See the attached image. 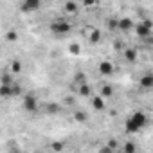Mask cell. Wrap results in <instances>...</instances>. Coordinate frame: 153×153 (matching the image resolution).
<instances>
[{"label":"cell","mask_w":153,"mask_h":153,"mask_svg":"<svg viewBox=\"0 0 153 153\" xmlns=\"http://www.w3.org/2000/svg\"><path fill=\"white\" fill-rule=\"evenodd\" d=\"M148 124V114H144L142 110H135L128 115L126 119V124H124V130L126 133H139L144 126Z\"/></svg>","instance_id":"1"},{"label":"cell","mask_w":153,"mask_h":153,"mask_svg":"<svg viewBox=\"0 0 153 153\" xmlns=\"http://www.w3.org/2000/svg\"><path fill=\"white\" fill-rule=\"evenodd\" d=\"M49 29H51V33H52L54 36H65V34H68V33L72 31V25H70L67 20H54V22L49 25Z\"/></svg>","instance_id":"2"},{"label":"cell","mask_w":153,"mask_h":153,"mask_svg":"<svg viewBox=\"0 0 153 153\" xmlns=\"http://www.w3.org/2000/svg\"><path fill=\"white\" fill-rule=\"evenodd\" d=\"M133 29H135V34L139 38H149V34L153 31V24H151V20H140L135 24Z\"/></svg>","instance_id":"3"},{"label":"cell","mask_w":153,"mask_h":153,"mask_svg":"<svg viewBox=\"0 0 153 153\" xmlns=\"http://www.w3.org/2000/svg\"><path fill=\"white\" fill-rule=\"evenodd\" d=\"M139 85L144 90H153V72H144L139 79Z\"/></svg>","instance_id":"4"},{"label":"cell","mask_w":153,"mask_h":153,"mask_svg":"<svg viewBox=\"0 0 153 153\" xmlns=\"http://www.w3.org/2000/svg\"><path fill=\"white\" fill-rule=\"evenodd\" d=\"M24 108H25L27 112H36V110H38V99H36L34 96L25 94V96H24Z\"/></svg>","instance_id":"5"},{"label":"cell","mask_w":153,"mask_h":153,"mask_svg":"<svg viewBox=\"0 0 153 153\" xmlns=\"http://www.w3.org/2000/svg\"><path fill=\"white\" fill-rule=\"evenodd\" d=\"M42 6V0H24L22 2V9L24 11H36Z\"/></svg>","instance_id":"6"},{"label":"cell","mask_w":153,"mask_h":153,"mask_svg":"<svg viewBox=\"0 0 153 153\" xmlns=\"http://www.w3.org/2000/svg\"><path fill=\"white\" fill-rule=\"evenodd\" d=\"M99 72H101V76H112L114 72H115V67L110 63V61H103L101 65H99Z\"/></svg>","instance_id":"7"},{"label":"cell","mask_w":153,"mask_h":153,"mask_svg":"<svg viewBox=\"0 0 153 153\" xmlns=\"http://www.w3.org/2000/svg\"><path fill=\"white\" fill-rule=\"evenodd\" d=\"M117 27H119L123 33H128L130 29H133V27H135V24H133L130 18H121V20H117Z\"/></svg>","instance_id":"8"},{"label":"cell","mask_w":153,"mask_h":153,"mask_svg":"<svg viewBox=\"0 0 153 153\" xmlns=\"http://www.w3.org/2000/svg\"><path fill=\"white\" fill-rule=\"evenodd\" d=\"M63 9H65V13H68V15H76V13H78V4L72 2V0H68V2H65Z\"/></svg>","instance_id":"9"},{"label":"cell","mask_w":153,"mask_h":153,"mask_svg":"<svg viewBox=\"0 0 153 153\" xmlns=\"http://www.w3.org/2000/svg\"><path fill=\"white\" fill-rule=\"evenodd\" d=\"M79 96H85V97H92V88L87 85V81L79 85Z\"/></svg>","instance_id":"10"},{"label":"cell","mask_w":153,"mask_h":153,"mask_svg":"<svg viewBox=\"0 0 153 153\" xmlns=\"http://www.w3.org/2000/svg\"><path fill=\"white\" fill-rule=\"evenodd\" d=\"M124 58H126V61L135 63V59H137V51H135V49H128V51H124Z\"/></svg>","instance_id":"11"},{"label":"cell","mask_w":153,"mask_h":153,"mask_svg":"<svg viewBox=\"0 0 153 153\" xmlns=\"http://www.w3.org/2000/svg\"><path fill=\"white\" fill-rule=\"evenodd\" d=\"M103 97H112V87H108V85H105L103 88H101V92H99Z\"/></svg>","instance_id":"12"},{"label":"cell","mask_w":153,"mask_h":153,"mask_svg":"<svg viewBox=\"0 0 153 153\" xmlns=\"http://www.w3.org/2000/svg\"><path fill=\"white\" fill-rule=\"evenodd\" d=\"M101 4V0H83V6L85 7H96Z\"/></svg>","instance_id":"13"},{"label":"cell","mask_w":153,"mask_h":153,"mask_svg":"<svg viewBox=\"0 0 153 153\" xmlns=\"http://www.w3.org/2000/svg\"><path fill=\"white\" fill-rule=\"evenodd\" d=\"M13 72H20V63L18 61H13V68H11Z\"/></svg>","instance_id":"14"}]
</instances>
